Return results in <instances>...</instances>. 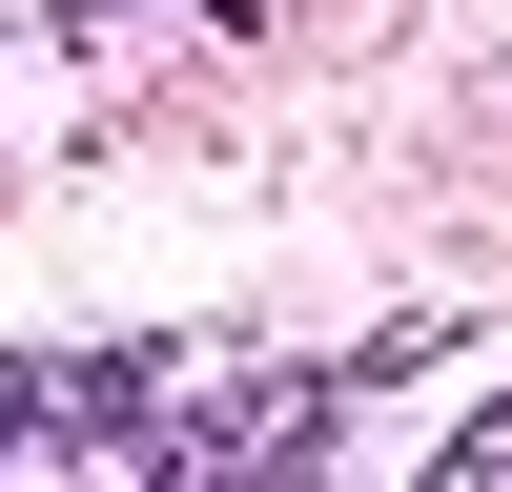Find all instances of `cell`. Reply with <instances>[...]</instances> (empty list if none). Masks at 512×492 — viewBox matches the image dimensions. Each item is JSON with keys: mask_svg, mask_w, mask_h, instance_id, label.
Returning <instances> with one entry per match:
<instances>
[{"mask_svg": "<svg viewBox=\"0 0 512 492\" xmlns=\"http://www.w3.org/2000/svg\"><path fill=\"white\" fill-rule=\"evenodd\" d=\"M328 431H349V369H267V390H226V410H164L144 492H308Z\"/></svg>", "mask_w": 512, "mask_h": 492, "instance_id": "1", "label": "cell"}, {"mask_svg": "<svg viewBox=\"0 0 512 492\" xmlns=\"http://www.w3.org/2000/svg\"><path fill=\"white\" fill-rule=\"evenodd\" d=\"M144 410H164V349H41V369H0V492H41L62 451L144 431Z\"/></svg>", "mask_w": 512, "mask_h": 492, "instance_id": "2", "label": "cell"}, {"mask_svg": "<svg viewBox=\"0 0 512 492\" xmlns=\"http://www.w3.org/2000/svg\"><path fill=\"white\" fill-rule=\"evenodd\" d=\"M431 492H512V410H472V431L431 451Z\"/></svg>", "mask_w": 512, "mask_h": 492, "instance_id": "3", "label": "cell"}]
</instances>
